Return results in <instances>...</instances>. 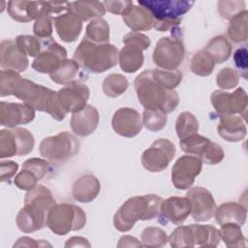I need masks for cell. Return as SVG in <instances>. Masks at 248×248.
<instances>
[{"label":"cell","instance_id":"6da1fadb","mask_svg":"<svg viewBox=\"0 0 248 248\" xmlns=\"http://www.w3.org/2000/svg\"><path fill=\"white\" fill-rule=\"evenodd\" d=\"M14 95L34 109L51 115L57 121L65 118L66 113L57 102V92L22 78L17 72L2 70L0 75V96Z\"/></svg>","mask_w":248,"mask_h":248},{"label":"cell","instance_id":"7a4b0ae2","mask_svg":"<svg viewBox=\"0 0 248 248\" xmlns=\"http://www.w3.org/2000/svg\"><path fill=\"white\" fill-rule=\"evenodd\" d=\"M138 99L144 109L170 113L179 104L176 91L167 88L152 74V69L140 73L134 81Z\"/></svg>","mask_w":248,"mask_h":248},{"label":"cell","instance_id":"3957f363","mask_svg":"<svg viewBox=\"0 0 248 248\" xmlns=\"http://www.w3.org/2000/svg\"><path fill=\"white\" fill-rule=\"evenodd\" d=\"M56 204L51 192L44 185L27 191L24 206L16 216L17 228L23 232H33L46 226L47 213Z\"/></svg>","mask_w":248,"mask_h":248},{"label":"cell","instance_id":"277c9868","mask_svg":"<svg viewBox=\"0 0 248 248\" xmlns=\"http://www.w3.org/2000/svg\"><path fill=\"white\" fill-rule=\"evenodd\" d=\"M162 202L161 197L153 194L128 199L114 214V228L119 232H128L138 220H151L158 217Z\"/></svg>","mask_w":248,"mask_h":248},{"label":"cell","instance_id":"5b68a950","mask_svg":"<svg viewBox=\"0 0 248 248\" xmlns=\"http://www.w3.org/2000/svg\"><path fill=\"white\" fill-rule=\"evenodd\" d=\"M117 48L108 44H95L82 39L74 52L73 59L82 69L100 74L114 67L118 63Z\"/></svg>","mask_w":248,"mask_h":248},{"label":"cell","instance_id":"8992f818","mask_svg":"<svg viewBox=\"0 0 248 248\" xmlns=\"http://www.w3.org/2000/svg\"><path fill=\"white\" fill-rule=\"evenodd\" d=\"M194 4V1L185 0L139 1L140 6L149 11L154 19L153 27L160 32L178 27L183 15L187 14Z\"/></svg>","mask_w":248,"mask_h":248},{"label":"cell","instance_id":"52a82bcc","mask_svg":"<svg viewBox=\"0 0 248 248\" xmlns=\"http://www.w3.org/2000/svg\"><path fill=\"white\" fill-rule=\"evenodd\" d=\"M171 247H216L221 237L219 230L210 225H188L177 227L169 236Z\"/></svg>","mask_w":248,"mask_h":248},{"label":"cell","instance_id":"ba28073f","mask_svg":"<svg viewBox=\"0 0 248 248\" xmlns=\"http://www.w3.org/2000/svg\"><path fill=\"white\" fill-rule=\"evenodd\" d=\"M185 47L181 31L178 27L171 29V36L161 38L153 50V62L162 70L174 71L182 63Z\"/></svg>","mask_w":248,"mask_h":248},{"label":"cell","instance_id":"9c48e42d","mask_svg":"<svg viewBox=\"0 0 248 248\" xmlns=\"http://www.w3.org/2000/svg\"><path fill=\"white\" fill-rule=\"evenodd\" d=\"M86 223L85 212L71 203L53 205L47 213L46 226L53 233L67 234L71 231L81 230Z\"/></svg>","mask_w":248,"mask_h":248},{"label":"cell","instance_id":"30bf717a","mask_svg":"<svg viewBox=\"0 0 248 248\" xmlns=\"http://www.w3.org/2000/svg\"><path fill=\"white\" fill-rule=\"evenodd\" d=\"M7 11L14 20L28 22L36 20L41 16H50L67 11V2L12 0L8 2Z\"/></svg>","mask_w":248,"mask_h":248},{"label":"cell","instance_id":"8fae6325","mask_svg":"<svg viewBox=\"0 0 248 248\" xmlns=\"http://www.w3.org/2000/svg\"><path fill=\"white\" fill-rule=\"evenodd\" d=\"M79 150V142L69 132L45 138L39 146L40 154L48 161L64 163L72 159Z\"/></svg>","mask_w":248,"mask_h":248},{"label":"cell","instance_id":"7c38bea8","mask_svg":"<svg viewBox=\"0 0 248 248\" xmlns=\"http://www.w3.org/2000/svg\"><path fill=\"white\" fill-rule=\"evenodd\" d=\"M125 45L118 54V62L120 68L125 73H135L143 64L142 51L150 46V39L140 32H130L123 37Z\"/></svg>","mask_w":248,"mask_h":248},{"label":"cell","instance_id":"4fadbf2b","mask_svg":"<svg viewBox=\"0 0 248 248\" xmlns=\"http://www.w3.org/2000/svg\"><path fill=\"white\" fill-rule=\"evenodd\" d=\"M179 145L182 151L197 155L205 164H219L224 159V151L221 145L198 133L180 140Z\"/></svg>","mask_w":248,"mask_h":248},{"label":"cell","instance_id":"5bb4252c","mask_svg":"<svg viewBox=\"0 0 248 248\" xmlns=\"http://www.w3.org/2000/svg\"><path fill=\"white\" fill-rule=\"evenodd\" d=\"M210 101L218 116L238 114L243 120L246 119L248 98L242 87H238L232 93L215 90L211 94Z\"/></svg>","mask_w":248,"mask_h":248},{"label":"cell","instance_id":"9a60e30c","mask_svg":"<svg viewBox=\"0 0 248 248\" xmlns=\"http://www.w3.org/2000/svg\"><path fill=\"white\" fill-rule=\"evenodd\" d=\"M174 155V144L168 139H159L143 151L141 164L148 171L160 172L168 168Z\"/></svg>","mask_w":248,"mask_h":248},{"label":"cell","instance_id":"2e32d148","mask_svg":"<svg viewBox=\"0 0 248 248\" xmlns=\"http://www.w3.org/2000/svg\"><path fill=\"white\" fill-rule=\"evenodd\" d=\"M89 88L79 80H72L57 92V102L61 109L67 114L81 110L87 104Z\"/></svg>","mask_w":248,"mask_h":248},{"label":"cell","instance_id":"e0dca14e","mask_svg":"<svg viewBox=\"0 0 248 248\" xmlns=\"http://www.w3.org/2000/svg\"><path fill=\"white\" fill-rule=\"evenodd\" d=\"M202 161L194 155H183L173 165L171 170V181L173 186L179 190L192 187L195 178L201 173Z\"/></svg>","mask_w":248,"mask_h":248},{"label":"cell","instance_id":"ac0fdd59","mask_svg":"<svg viewBox=\"0 0 248 248\" xmlns=\"http://www.w3.org/2000/svg\"><path fill=\"white\" fill-rule=\"evenodd\" d=\"M67 57V50L57 44L52 38L45 39L42 42V49L40 54L32 63V68L39 73L51 74L54 72L61 62Z\"/></svg>","mask_w":248,"mask_h":248},{"label":"cell","instance_id":"d6986e66","mask_svg":"<svg viewBox=\"0 0 248 248\" xmlns=\"http://www.w3.org/2000/svg\"><path fill=\"white\" fill-rule=\"evenodd\" d=\"M191 204L192 218L197 222H205L214 216L215 201L209 190L203 187H193L187 193Z\"/></svg>","mask_w":248,"mask_h":248},{"label":"cell","instance_id":"ffe728a7","mask_svg":"<svg viewBox=\"0 0 248 248\" xmlns=\"http://www.w3.org/2000/svg\"><path fill=\"white\" fill-rule=\"evenodd\" d=\"M113 131L124 138H134L142 129V119L138 110L131 108H120L111 119Z\"/></svg>","mask_w":248,"mask_h":248},{"label":"cell","instance_id":"44dd1931","mask_svg":"<svg viewBox=\"0 0 248 248\" xmlns=\"http://www.w3.org/2000/svg\"><path fill=\"white\" fill-rule=\"evenodd\" d=\"M191 213V204L187 197H170L163 200L158 220L162 225L170 222L181 225Z\"/></svg>","mask_w":248,"mask_h":248},{"label":"cell","instance_id":"7402d4cb","mask_svg":"<svg viewBox=\"0 0 248 248\" xmlns=\"http://www.w3.org/2000/svg\"><path fill=\"white\" fill-rule=\"evenodd\" d=\"M35 118V109L25 103H0V123L8 128L28 124Z\"/></svg>","mask_w":248,"mask_h":248},{"label":"cell","instance_id":"603a6c76","mask_svg":"<svg viewBox=\"0 0 248 248\" xmlns=\"http://www.w3.org/2000/svg\"><path fill=\"white\" fill-rule=\"evenodd\" d=\"M27 55L17 46L16 41L6 40L0 45V66L2 70L17 73L24 72L28 67Z\"/></svg>","mask_w":248,"mask_h":248},{"label":"cell","instance_id":"cb8c5ba5","mask_svg":"<svg viewBox=\"0 0 248 248\" xmlns=\"http://www.w3.org/2000/svg\"><path fill=\"white\" fill-rule=\"evenodd\" d=\"M100 120L99 112L92 105H86L81 110L75 112L71 117V128L79 137L91 135L98 127Z\"/></svg>","mask_w":248,"mask_h":248},{"label":"cell","instance_id":"d4e9b609","mask_svg":"<svg viewBox=\"0 0 248 248\" xmlns=\"http://www.w3.org/2000/svg\"><path fill=\"white\" fill-rule=\"evenodd\" d=\"M53 22L58 36L66 43L75 42L82 30V20L68 11L53 17Z\"/></svg>","mask_w":248,"mask_h":248},{"label":"cell","instance_id":"484cf974","mask_svg":"<svg viewBox=\"0 0 248 248\" xmlns=\"http://www.w3.org/2000/svg\"><path fill=\"white\" fill-rule=\"evenodd\" d=\"M217 131L221 138L230 142H237L246 137L247 129L244 120L239 115L219 116Z\"/></svg>","mask_w":248,"mask_h":248},{"label":"cell","instance_id":"4316f807","mask_svg":"<svg viewBox=\"0 0 248 248\" xmlns=\"http://www.w3.org/2000/svg\"><path fill=\"white\" fill-rule=\"evenodd\" d=\"M123 21L133 32L147 31L153 27L154 19L147 9L132 4L121 15Z\"/></svg>","mask_w":248,"mask_h":248},{"label":"cell","instance_id":"83f0119b","mask_svg":"<svg viewBox=\"0 0 248 248\" xmlns=\"http://www.w3.org/2000/svg\"><path fill=\"white\" fill-rule=\"evenodd\" d=\"M100 181L92 174H85L78 178L72 189L73 197L79 202H92L100 192Z\"/></svg>","mask_w":248,"mask_h":248},{"label":"cell","instance_id":"f1b7e54d","mask_svg":"<svg viewBox=\"0 0 248 248\" xmlns=\"http://www.w3.org/2000/svg\"><path fill=\"white\" fill-rule=\"evenodd\" d=\"M215 220L221 226L228 223L237 224L240 227L244 225L247 217L246 207L237 202H225L216 207Z\"/></svg>","mask_w":248,"mask_h":248},{"label":"cell","instance_id":"f546056e","mask_svg":"<svg viewBox=\"0 0 248 248\" xmlns=\"http://www.w3.org/2000/svg\"><path fill=\"white\" fill-rule=\"evenodd\" d=\"M67 11L78 16L82 21L101 18L106 14L103 2L100 1L67 2Z\"/></svg>","mask_w":248,"mask_h":248},{"label":"cell","instance_id":"4dcf8cb0","mask_svg":"<svg viewBox=\"0 0 248 248\" xmlns=\"http://www.w3.org/2000/svg\"><path fill=\"white\" fill-rule=\"evenodd\" d=\"M204 50L210 55L215 63H223L232 54V45L225 36H216L206 45Z\"/></svg>","mask_w":248,"mask_h":248},{"label":"cell","instance_id":"1f68e13d","mask_svg":"<svg viewBox=\"0 0 248 248\" xmlns=\"http://www.w3.org/2000/svg\"><path fill=\"white\" fill-rule=\"evenodd\" d=\"M248 12L244 10L230 20L228 37L235 44L246 42L248 39Z\"/></svg>","mask_w":248,"mask_h":248},{"label":"cell","instance_id":"d6a6232c","mask_svg":"<svg viewBox=\"0 0 248 248\" xmlns=\"http://www.w3.org/2000/svg\"><path fill=\"white\" fill-rule=\"evenodd\" d=\"M95 44H108L109 41V26L103 18L91 20L86 26L84 37Z\"/></svg>","mask_w":248,"mask_h":248},{"label":"cell","instance_id":"836d02e7","mask_svg":"<svg viewBox=\"0 0 248 248\" xmlns=\"http://www.w3.org/2000/svg\"><path fill=\"white\" fill-rule=\"evenodd\" d=\"M79 66L74 59H65L61 62L59 67L52 72L49 77L52 81L58 84H66L75 80L78 73Z\"/></svg>","mask_w":248,"mask_h":248},{"label":"cell","instance_id":"e575fe53","mask_svg":"<svg viewBox=\"0 0 248 248\" xmlns=\"http://www.w3.org/2000/svg\"><path fill=\"white\" fill-rule=\"evenodd\" d=\"M221 240L228 247H245V237L242 233L240 226L233 223H228L221 225L219 230Z\"/></svg>","mask_w":248,"mask_h":248},{"label":"cell","instance_id":"d590c367","mask_svg":"<svg viewBox=\"0 0 248 248\" xmlns=\"http://www.w3.org/2000/svg\"><path fill=\"white\" fill-rule=\"evenodd\" d=\"M127 78L120 74H110L103 81V92L110 98L121 96L128 88Z\"/></svg>","mask_w":248,"mask_h":248},{"label":"cell","instance_id":"8d00e7d4","mask_svg":"<svg viewBox=\"0 0 248 248\" xmlns=\"http://www.w3.org/2000/svg\"><path fill=\"white\" fill-rule=\"evenodd\" d=\"M175 131L180 140L197 134L199 131V122L196 116L190 111L181 112L175 122Z\"/></svg>","mask_w":248,"mask_h":248},{"label":"cell","instance_id":"74e56055","mask_svg":"<svg viewBox=\"0 0 248 248\" xmlns=\"http://www.w3.org/2000/svg\"><path fill=\"white\" fill-rule=\"evenodd\" d=\"M215 62L203 49L198 51L191 59V71L201 77H207L212 74Z\"/></svg>","mask_w":248,"mask_h":248},{"label":"cell","instance_id":"f35d334b","mask_svg":"<svg viewBox=\"0 0 248 248\" xmlns=\"http://www.w3.org/2000/svg\"><path fill=\"white\" fill-rule=\"evenodd\" d=\"M168 239L166 232L158 227H147L141 232L142 246L145 247L165 246Z\"/></svg>","mask_w":248,"mask_h":248},{"label":"cell","instance_id":"ab89813d","mask_svg":"<svg viewBox=\"0 0 248 248\" xmlns=\"http://www.w3.org/2000/svg\"><path fill=\"white\" fill-rule=\"evenodd\" d=\"M18 149L14 130L0 131V157L8 158L17 156Z\"/></svg>","mask_w":248,"mask_h":248},{"label":"cell","instance_id":"60d3db41","mask_svg":"<svg viewBox=\"0 0 248 248\" xmlns=\"http://www.w3.org/2000/svg\"><path fill=\"white\" fill-rule=\"evenodd\" d=\"M167 114L160 110L144 109L142 114V125L149 131L158 132L165 128Z\"/></svg>","mask_w":248,"mask_h":248},{"label":"cell","instance_id":"b9f144b4","mask_svg":"<svg viewBox=\"0 0 248 248\" xmlns=\"http://www.w3.org/2000/svg\"><path fill=\"white\" fill-rule=\"evenodd\" d=\"M16 44L26 55L31 57H37L42 49V42H40L36 37L29 35L17 36Z\"/></svg>","mask_w":248,"mask_h":248},{"label":"cell","instance_id":"7bdbcfd3","mask_svg":"<svg viewBox=\"0 0 248 248\" xmlns=\"http://www.w3.org/2000/svg\"><path fill=\"white\" fill-rule=\"evenodd\" d=\"M14 133L16 135L17 143V156H23L30 153L33 150L35 143L33 135L28 130L23 128H16Z\"/></svg>","mask_w":248,"mask_h":248},{"label":"cell","instance_id":"ee69618b","mask_svg":"<svg viewBox=\"0 0 248 248\" xmlns=\"http://www.w3.org/2000/svg\"><path fill=\"white\" fill-rule=\"evenodd\" d=\"M239 82V75L238 73L230 67L223 68L216 76V83L217 85L224 89L229 90L236 87Z\"/></svg>","mask_w":248,"mask_h":248},{"label":"cell","instance_id":"f6af8a7d","mask_svg":"<svg viewBox=\"0 0 248 248\" xmlns=\"http://www.w3.org/2000/svg\"><path fill=\"white\" fill-rule=\"evenodd\" d=\"M38 181H40L37 174L28 168L22 167L21 171L16 176L15 184L17 188L21 190L29 191L37 186Z\"/></svg>","mask_w":248,"mask_h":248},{"label":"cell","instance_id":"bcb514c9","mask_svg":"<svg viewBox=\"0 0 248 248\" xmlns=\"http://www.w3.org/2000/svg\"><path fill=\"white\" fill-rule=\"evenodd\" d=\"M246 10L244 1H219L218 11L223 18L231 20L238 13Z\"/></svg>","mask_w":248,"mask_h":248},{"label":"cell","instance_id":"7dc6e473","mask_svg":"<svg viewBox=\"0 0 248 248\" xmlns=\"http://www.w3.org/2000/svg\"><path fill=\"white\" fill-rule=\"evenodd\" d=\"M52 21L53 17L51 16H41L38 17L33 26L34 34L41 39L51 38Z\"/></svg>","mask_w":248,"mask_h":248},{"label":"cell","instance_id":"c3c4849f","mask_svg":"<svg viewBox=\"0 0 248 248\" xmlns=\"http://www.w3.org/2000/svg\"><path fill=\"white\" fill-rule=\"evenodd\" d=\"M247 48L246 46L240 47L235 50L233 54V60H234V65L237 68L238 72L240 73V76L244 78L245 79L247 78V69H248V62H247Z\"/></svg>","mask_w":248,"mask_h":248},{"label":"cell","instance_id":"681fc988","mask_svg":"<svg viewBox=\"0 0 248 248\" xmlns=\"http://www.w3.org/2000/svg\"><path fill=\"white\" fill-rule=\"evenodd\" d=\"M133 1H104L103 5L106 11L113 15H122V13L131 6Z\"/></svg>","mask_w":248,"mask_h":248},{"label":"cell","instance_id":"f907efd6","mask_svg":"<svg viewBox=\"0 0 248 248\" xmlns=\"http://www.w3.org/2000/svg\"><path fill=\"white\" fill-rule=\"evenodd\" d=\"M18 168V165L14 161H2L1 162V181L9 182L15 175Z\"/></svg>","mask_w":248,"mask_h":248},{"label":"cell","instance_id":"816d5d0a","mask_svg":"<svg viewBox=\"0 0 248 248\" xmlns=\"http://www.w3.org/2000/svg\"><path fill=\"white\" fill-rule=\"evenodd\" d=\"M78 240V236H74V237H71L68 239V241L66 242L65 244V247H69V246H88L90 247V244L87 242H79V241H77Z\"/></svg>","mask_w":248,"mask_h":248}]
</instances>
